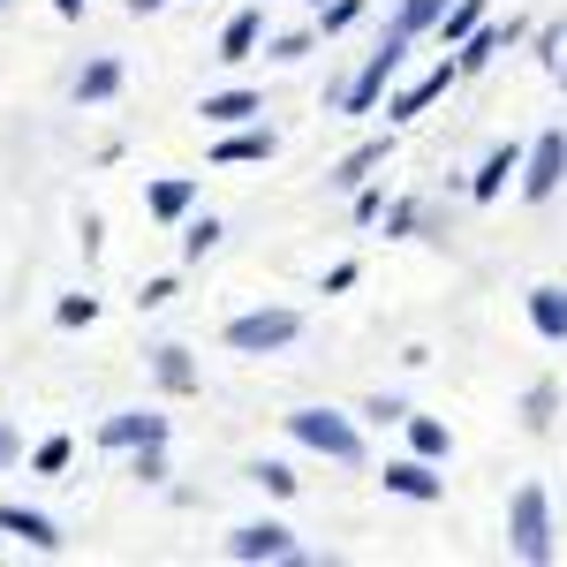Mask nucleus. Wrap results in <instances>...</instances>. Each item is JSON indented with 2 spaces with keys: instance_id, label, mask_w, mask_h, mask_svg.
Masks as SVG:
<instances>
[{
  "instance_id": "nucleus-1",
  "label": "nucleus",
  "mask_w": 567,
  "mask_h": 567,
  "mask_svg": "<svg viewBox=\"0 0 567 567\" xmlns=\"http://www.w3.org/2000/svg\"><path fill=\"white\" fill-rule=\"evenodd\" d=\"M409 31H379V45H371V53H363V69H355L349 84H333V99H326V106H333V114H349V122H363V114H379V106H386V91L401 84V76H409Z\"/></svg>"
},
{
  "instance_id": "nucleus-2",
  "label": "nucleus",
  "mask_w": 567,
  "mask_h": 567,
  "mask_svg": "<svg viewBox=\"0 0 567 567\" xmlns=\"http://www.w3.org/2000/svg\"><path fill=\"white\" fill-rule=\"evenodd\" d=\"M280 424H288V439H296L303 454L333 462V470H363V462H371V454H363V432H355V416H349V409L303 401V409H288Z\"/></svg>"
},
{
  "instance_id": "nucleus-3",
  "label": "nucleus",
  "mask_w": 567,
  "mask_h": 567,
  "mask_svg": "<svg viewBox=\"0 0 567 567\" xmlns=\"http://www.w3.org/2000/svg\"><path fill=\"white\" fill-rule=\"evenodd\" d=\"M507 553L529 567H553L560 560V529H553V492L529 477L507 492Z\"/></svg>"
},
{
  "instance_id": "nucleus-4",
  "label": "nucleus",
  "mask_w": 567,
  "mask_h": 567,
  "mask_svg": "<svg viewBox=\"0 0 567 567\" xmlns=\"http://www.w3.org/2000/svg\"><path fill=\"white\" fill-rule=\"evenodd\" d=\"M296 341H303V310H288V303L235 310V318L219 326V349L227 355H288Z\"/></svg>"
},
{
  "instance_id": "nucleus-5",
  "label": "nucleus",
  "mask_w": 567,
  "mask_h": 567,
  "mask_svg": "<svg viewBox=\"0 0 567 567\" xmlns=\"http://www.w3.org/2000/svg\"><path fill=\"white\" fill-rule=\"evenodd\" d=\"M560 189H567V130L553 122V130H537V136H529L523 175H515V197H523V205H553Z\"/></svg>"
},
{
  "instance_id": "nucleus-6",
  "label": "nucleus",
  "mask_w": 567,
  "mask_h": 567,
  "mask_svg": "<svg viewBox=\"0 0 567 567\" xmlns=\"http://www.w3.org/2000/svg\"><path fill=\"white\" fill-rule=\"evenodd\" d=\"M227 560L235 567H303V545H296V529L258 515V523H235L227 529Z\"/></svg>"
},
{
  "instance_id": "nucleus-7",
  "label": "nucleus",
  "mask_w": 567,
  "mask_h": 567,
  "mask_svg": "<svg viewBox=\"0 0 567 567\" xmlns=\"http://www.w3.org/2000/svg\"><path fill=\"white\" fill-rule=\"evenodd\" d=\"M454 84H462L454 53H446V61H432L416 84H393V91H386V130H409V122H424V114H432V106H439V99H446Z\"/></svg>"
},
{
  "instance_id": "nucleus-8",
  "label": "nucleus",
  "mask_w": 567,
  "mask_h": 567,
  "mask_svg": "<svg viewBox=\"0 0 567 567\" xmlns=\"http://www.w3.org/2000/svg\"><path fill=\"white\" fill-rule=\"evenodd\" d=\"M175 424L159 416V409H114V416H99V446L106 454H136V446H167Z\"/></svg>"
},
{
  "instance_id": "nucleus-9",
  "label": "nucleus",
  "mask_w": 567,
  "mask_h": 567,
  "mask_svg": "<svg viewBox=\"0 0 567 567\" xmlns=\"http://www.w3.org/2000/svg\"><path fill=\"white\" fill-rule=\"evenodd\" d=\"M523 39H529V23H523V16H507V23H499V16H484L477 31L454 45V69H462V76H484V69H492V61H499L507 45H523Z\"/></svg>"
},
{
  "instance_id": "nucleus-10",
  "label": "nucleus",
  "mask_w": 567,
  "mask_h": 567,
  "mask_svg": "<svg viewBox=\"0 0 567 567\" xmlns=\"http://www.w3.org/2000/svg\"><path fill=\"white\" fill-rule=\"evenodd\" d=\"M379 484H386V499H409V507H439L446 499V477L424 454H393L386 470H379Z\"/></svg>"
},
{
  "instance_id": "nucleus-11",
  "label": "nucleus",
  "mask_w": 567,
  "mask_h": 567,
  "mask_svg": "<svg viewBox=\"0 0 567 567\" xmlns=\"http://www.w3.org/2000/svg\"><path fill=\"white\" fill-rule=\"evenodd\" d=\"M197 205H205V182L197 175H152L144 182V219H159V227H182Z\"/></svg>"
},
{
  "instance_id": "nucleus-12",
  "label": "nucleus",
  "mask_w": 567,
  "mask_h": 567,
  "mask_svg": "<svg viewBox=\"0 0 567 567\" xmlns=\"http://www.w3.org/2000/svg\"><path fill=\"white\" fill-rule=\"evenodd\" d=\"M523 318L545 349H567V288L560 280H529L523 288Z\"/></svg>"
},
{
  "instance_id": "nucleus-13",
  "label": "nucleus",
  "mask_w": 567,
  "mask_h": 567,
  "mask_svg": "<svg viewBox=\"0 0 567 567\" xmlns=\"http://www.w3.org/2000/svg\"><path fill=\"white\" fill-rule=\"evenodd\" d=\"M393 167V130L386 136H363V144H355V152H341V159H333V189H341V197H355V189H363V182L371 175H386Z\"/></svg>"
},
{
  "instance_id": "nucleus-14",
  "label": "nucleus",
  "mask_w": 567,
  "mask_h": 567,
  "mask_svg": "<svg viewBox=\"0 0 567 567\" xmlns=\"http://www.w3.org/2000/svg\"><path fill=\"white\" fill-rule=\"evenodd\" d=\"M197 122H205V130H243V122H265V91H250V84L205 91V99H197Z\"/></svg>"
},
{
  "instance_id": "nucleus-15",
  "label": "nucleus",
  "mask_w": 567,
  "mask_h": 567,
  "mask_svg": "<svg viewBox=\"0 0 567 567\" xmlns=\"http://www.w3.org/2000/svg\"><path fill=\"white\" fill-rule=\"evenodd\" d=\"M523 152H529V144H515V136H507V144H492V152L477 159V175H470V197H477V205H499V197H507V182L523 175Z\"/></svg>"
},
{
  "instance_id": "nucleus-16",
  "label": "nucleus",
  "mask_w": 567,
  "mask_h": 567,
  "mask_svg": "<svg viewBox=\"0 0 567 567\" xmlns=\"http://www.w3.org/2000/svg\"><path fill=\"white\" fill-rule=\"evenodd\" d=\"M258 53H265V8H235V16L219 23L213 61H227V69H243V61H258Z\"/></svg>"
},
{
  "instance_id": "nucleus-17",
  "label": "nucleus",
  "mask_w": 567,
  "mask_h": 567,
  "mask_svg": "<svg viewBox=\"0 0 567 567\" xmlns=\"http://www.w3.org/2000/svg\"><path fill=\"white\" fill-rule=\"evenodd\" d=\"M272 152H280V136L265 130V122H243V130H219L213 167H265Z\"/></svg>"
},
{
  "instance_id": "nucleus-18",
  "label": "nucleus",
  "mask_w": 567,
  "mask_h": 567,
  "mask_svg": "<svg viewBox=\"0 0 567 567\" xmlns=\"http://www.w3.org/2000/svg\"><path fill=\"white\" fill-rule=\"evenodd\" d=\"M0 537H16V545H31V553H61V545H69L53 515H39V507H16V499H0Z\"/></svg>"
},
{
  "instance_id": "nucleus-19",
  "label": "nucleus",
  "mask_w": 567,
  "mask_h": 567,
  "mask_svg": "<svg viewBox=\"0 0 567 567\" xmlns=\"http://www.w3.org/2000/svg\"><path fill=\"white\" fill-rule=\"evenodd\" d=\"M144 363H152V386H159V393H197V386H205V371L189 363V349H182V341L144 349Z\"/></svg>"
},
{
  "instance_id": "nucleus-20",
  "label": "nucleus",
  "mask_w": 567,
  "mask_h": 567,
  "mask_svg": "<svg viewBox=\"0 0 567 567\" xmlns=\"http://www.w3.org/2000/svg\"><path fill=\"white\" fill-rule=\"evenodd\" d=\"M122 84H130V69L114 53H91L76 69V106H106V99H122Z\"/></svg>"
},
{
  "instance_id": "nucleus-21",
  "label": "nucleus",
  "mask_w": 567,
  "mask_h": 567,
  "mask_svg": "<svg viewBox=\"0 0 567 567\" xmlns=\"http://www.w3.org/2000/svg\"><path fill=\"white\" fill-rule=\"evenodd\" d=\"M401 432H409V454H424V462H439V470L454 462V432H446L439 416H416V409H409V416H401Z\"/></svg>"
},
{
  "instance_id": "nucleus-22",
  "label": "nucleus",
  "mask_w": 567,
  "mask_h": 567,
  "mask_svg": "<svg viewBox=\"0 0 567 567\" xmlns=\"http://www.w3.org/2000/svg\"><path fill=\"white\" fill-rule=\"evenodd\" d=\"M484 16H492V0H446V16L432 23V39L454 53V45H462V39H470V31L484 23Z\"/></svg>"
},
{
  "instance_id": "nucleus-23",
  "label": "nucleus",
  "mask_w": 567,
  "mask_h": 567,
  "mask_svg": "<svg viewBox=\"0 0 567 567\" xmlns=\"http://www.w3.org/2000/svg\"><path fill=\"white\" fill-rule=\"evenodd\" d=\"M553 416H560V379H529V393H523V432H553Z\"/></svg>"
},
{
  "instance_id": "nucleus-24",
  "label": "nucleus",
  "mask_w": 567,
  "mask_h": 567,
  "mask_svg": "<svg viewBox=\"0 0 567 567\" xmlns=\"http://www.w3.org/2000/svg\"><path fill=\"white\" fill-rule=\"evenodd\" d=\"M219 235H227V227H219L213 213H189L182 219V265H205L219 250Z\"/></svg>"
},
{
  "instance_id": "nucleus-25",
  "label": "nucleus",
  "mask_w": 567,
  "mask_h": 567,
  "mask_svg": "<svg viewBox=\"0 0 567 567\" xmlns=\"http://www.w3.org/2000/svg\"><path fill=\"white\" fill-rule=\"evenodd\" d=\"M371 16V0H326V8H310V23H318V39H349L355 23Z\"/></svg>"
},
{
  "instance_id": "nucleus-26",
  "label": "nucleus",
  "mask_w": 567,
  "mask_h": 567,
  "mask_svg": "<svg viewBox=\"0 0 567 567\" xmlns=\"http://www.w3.org/2000/svg\"><path fill=\"white\" fill-rule=\"evenodd\" d=\"M439 16H446V0H393V16H386V23H393V31H409V39L424 45Z\"/></svg>"
},
{
  "instance_id": "nucleus-27",
  "label": "nucleus",
  "mask_w": 567,
  "mask_h": 567,
  "mask_svg": "<svg viewBox=\"0 0 567 567\" xmlns=\"http://www.w3.org/2000/svg\"><path fill=\"white\" fill-rule=\"evenodd\" d=\"M243 477L258 484V492H272V499H296V492H303V477H296V462H250Z\"/></svg>"
},
{
  "instance_id": "nucleus-28",
  "label": "nucleus",
  "mask_w": 567,
  "mask_h": 567,
  "mask_svg": "<svg viewBox=\"0 0 567 567\" xmlns=\"http://www.w3.org/2000/svg\"><path fill=\"white\" fill-rule=\"evenodd\" d=\"M318 23H310V31H280V39H272V31H265V53H272V61H280V69H296V61H310V53H318Z\"/></svg>"
},
{
  "instance_id": "nucleus-29",
  "label": "nucleus",
  "mask_w": 567,
  "mask_h": 567,
  "mask_svg": "<svg viewBox=\"0 0 567 567\" xmlns=\"http://www.w3.org/2000/svg\"><path fill=\"white\" fill-rule=\"evenodd\" d=\"M69 462H76V439H69V432H53V439L31 446V470H39V477H61Z\"/></svg>"
},
{
  "instance_id": "nucleus-30",
  "label": "nucleus",
  "mask_w": 567,
  "mask_h": 567,
  "mask_svg": "<svg viewBox=\"0 0 567 567\" xmlns=\"http://www.w3.org/2000/svg\"><path fill=\"white\" fill-rule=\"evenodd\" d=\"M91 318H99V296H61V303H53V326H61V333H84Z\"/></svg>"
},
{
  "instance_id": "nucleus-31",
  "label": "nucleus",
  "mask_w": 567,
  "mask_h": 567,
  "mask_svg": "<svg viewBox=\"0 0 567 567\" xmlns=\"http://www.w3.org/2000/svg\"><path fill=\"white\" fill-rule=\"evenodd\" d=\"M130 477L136 484H167V477H175V470H167V446H136V454H130Z\"/></svg>"
},
{
  "instance_id": "nucleus-32",
  "label": "nucleus",
  "mask_w": 567,
  "mask_h": 567,
  "mask_svg": "<svg viewBox=\"0 0 567 567\" xmlns=\"http://www.w3.org/2000/svg\"><path fill=\"white\" fill-rule=\"evenodd\" d=\"M416 197H386V243H409V235H416Z\"/></svg>"
},
{
  "instance_id": "nucleus-33",
  "label": "nucleus",
  "mask_w": 567,
  "mask_h": 567,
  "mask_svg": "<svg viewBox=\"0 0 567 567\" xmlns=\"http://www.w3.org/2000/svg\"><path fill=\"white\" fill-rule=\"evenodd\" d=\"M379 219H386V182L371 175L363 189H355V227H379Z\"/></svg>"
},
{
  "instance_id": "nucleus-34",
  "label": "nucleus",
  "mask_w": 567,
  "mask_h": 567,
  "mask_svg": "<svg viewBox=\"0 0 567 567\" xmlns=\"http://www.w3.org/2000/svg\"><path fill=\"white\" fill-rule=\"evenodd\" d=\"M355 280H363V265H355V258H341V265H326V272H318V296H349Z\"/></svg>"
},
{
  "instance_id": "nucleus-35",
  "label": "nucleus",
  "mask_w": 567,
  "mask_h": 567,
  "mask_svg": "<svg viewBox=\"0 0 567 567\" xmlns=\"http://www.w3.org/2000/svg\"><path fill=\"white\" fill-rule=\"evenodd\" d=\"M182 296V272H159V280H144V296H136V310H167Z\"/></svg>"
},
{
  "instance_id": "nucleus-36",
  "label": "nucleus",
  "mask_w": 567,
  "mask_h": 567,
  "mask_svg": "<svg viewBox=\"0 0 567 567\" xmlns=\"http://www.w3.org/2000/svg\"><path fill=\"white\" fill-rule=\"evenodd\" d=\"M355 416H371V424H401V416H409V401H393V393H371Z\"/></svg>"
},
{
  "instance_id": "nucleus-37",
  "label": "nucleus",
  "mask_w": 567,
  "mask_h": 567,
  "mask_svg": "<svg viewBox=\"0 0 567 567\" xmlns=\"http://www.w3.org/2000/svg\"><path fill=\"white\" fill-rule=\"evenodd\" d=\"M16 462H23V432H16V424H0V470H16Z\"/></svg>"
},
{
  "instance_id": "nucleus-38",
  "label": "nucleus",
  "mask_w": 567,
  "mask_h": 567,
  "mask_svg": "<svg viewBox=\"0 0 567 567\" xmlns=\"http://www.w3.org/2000/svg\"><path fill=\"white\" fill-rule=\"evenodd\" d=\"M84 8H91V0H53V16H61V23H84Z\"/></svg>"
},
{
  "instance_id": "nucleus-39",
  "label": "nucleus",
  "mask_w": 567,
  "mask_h": 567,
  "mask_svg": "<svg viewBox=\"0 0 567 567\" xmlns=\"http://www.w3.org/2000/svg\"><path fill=\"white\" fill-rule=\"evenodd\" d=\"M130 16H159V8H175V0H122Z\"/></svg>"
},
{
  "instance_id": "nucleus-40",
  "label": "nucleus",
  "mask_w": 567,
  "mask_h": 567,
  "mask_svg": "<svg viewBox=\"0 0 567 567\" xmlns=\"http://www.w3.org/2000/svg\"><path fill=\"white\" fill-rule=\"evenodd\" d=\"M553 84H560V91H567V53H560V69H553Z\"/></svg>"
},
{
  "instance_id": "nucleus-41",
  "label": "nucleus",
  "mask_w": 567,
  "mask_h": 567,
  "mask_svg": "<svg viewBox=\"0 0 567 567\" xmlns=\"http://www.w3.org/2000/svg\"><path fill=\"white\" fill-rule=\"evenodd\" d=\"M296 8H326V0H296Z\"/></svg>"
},
{
  "instance_id": "nucleus-42",
  "label": "nucleus",
  "mask_w": 567,
  "mask_h": 567,
  "mask_svg": "<svg viewBox=\"0 0 567 567\" xmlns=\"http://www.w3.org/2000/svg\"><path fill=\"white\" fill-rule=\"evenodd\" d=\"M0 8H8V0H0Z\"/></svg>"
}]
</instances>
